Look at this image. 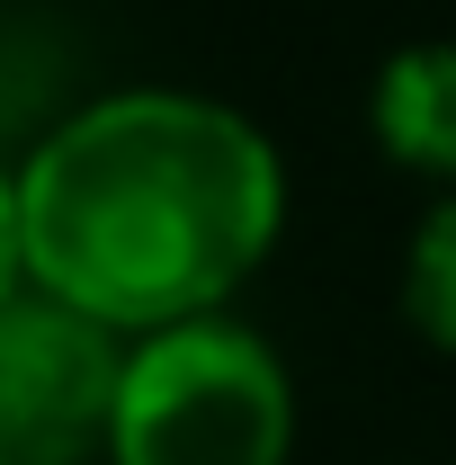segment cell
Segmentation results:
<instances>
[{"mask_svg": "<svg viewBox=\"0 0 456 465\" xmlns=\"http://www.w3.org/2000/svg\"><path fill=\"white\" fill-rule=\"evenodd\" d=\"M18 179L27 287L116 341L224 313L286 232V162L206 90H108L36 134Z\"/></svg>", "mask_w": 456, "mask_h": 465, "instance_id": "obj_1", "label": "cell"}, {"mask_svg": "<svg viewBox=\"0 0 456 465\" xmlns=\"http://www.w3.org/2000/svg\"><path fill=\"white\" fill-rule=\"evenodd\" d=\"M286 457H295V376L251 322H233V304L125 341L99 465H286Z\"/></svg>", "mask_w": 456, "mask_h": 465, "instance_id": "obj_2", "label": "cell"}, {"mask_svg": "<svg viewBox=\"0 0 456 465\" xmlns=\"http://www.w3.org/2000/svg\"><path fill=\"white\" fill-rule=\"evenodd\" d=\"M116 358L125 341L108 322L36 287L9 295L0 304V465H99Z\"/></svg>", "mask_w": 456, "mask_h": 465, "instance_id": "obj_3", "label": "cell"}, {"mask_svg": "<svg viewBox=\"0 0 456 465\" xmlns=\"http://www.w3.org/2000/svg\"><path fill=\"white\" fill-rule=\"evenodd\" d=\"M367 134L402 179L456 188V45H394L376 90H367Z\"/></svg>", "mask_w": 456, "mask_h": 465, "instance_id": "obj_4", "label": "cell"}, {"mask_svg": "<svg viewBox=\"0 0 456 465\" xmlns=\"http://www.w3.org/2000/svg\"><path fill=\"white\" fill-rule=\"evenodd\" d=\"M402 322L411 341H430L439 358H456V188H439L421 206V224L402 242Z\"/></svg>", "mask_w": 456, "mask_h": 465, "instance_id": "obj_5", "label": "cell"}, {"mask_svg": "<svg viewBox=\"0 0 456 465\" xmlns=\"http://www.w3.org/2000/svg\"><path fill=\"white\" fill-rule=\"evenodd\" d=\"M27 287V260H18V179H9V162H0V304Z\"/></svg>", "mask_w": 456, "mask_h": 465, "instance_id": "obj_6", "label": "cell"}]
</instances>
